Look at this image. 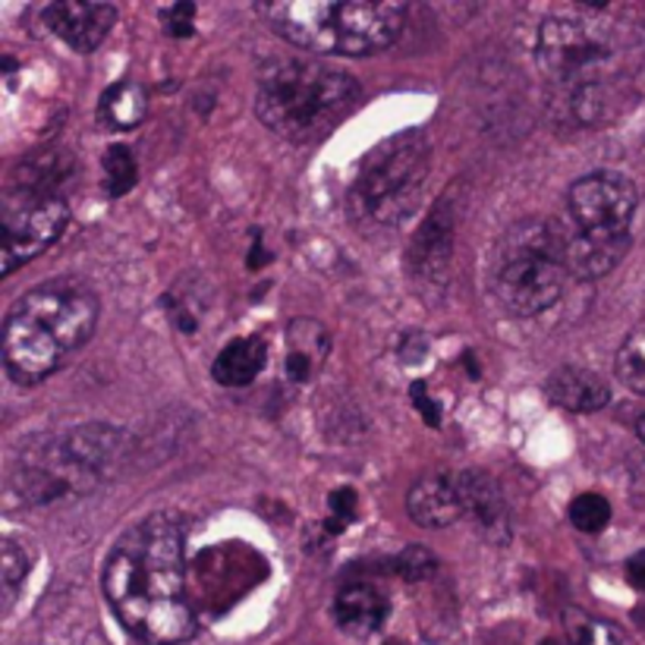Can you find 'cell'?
Returning a JSON list of instances; mask_svg holds the SVG:
<instances>
[{"label":"cell","mask_w":645,"mask_h":645,"mask_svg":"<svg viewBox=\"0 0 645 645\" xmlns=\"http://www.w3.org/2000/svg\"><path fill=\"white\" fill-rule=\"evenodd\" d=\"M70 167L61 151H44L32 161H22L7 183L0 205V233H3V274H13L25 262L39 258L54 246L70 224V205L63 199V183Z\"/></svg>","instance_id":"52a82bcc"},{"label":"cell","mask_w":645,"mask_h":645,"mask_svg":"<svg viewBox=\"0 0 645 645\" xmlns=\"http://www.w3.org/2000/svg\"><path fill=\"white\" fill-rule=\"evenodd\" d=\"M102 303L80 277H54L25 290L3 321V366L13 381L39 384L83 350Z\"/></svg>","instance_id":"7a4b0ae2"},{"label":"cell","mask_w":645,"mask_h":645,"mask_svg":"<svg viewBox=\"0 0 645 645\" xmlns=\"http://www.w3.org/2000/svg\"><path fill=\"white\" fill-rule=\"evenodd\" d=\"M0 563H3V599H7V604H13L20 585L29 577V551L22 548L20 541L3 539V544H0Z\"/></svg>","instance_id":"cb8c5ba5"},{"label":"cell","mask_w":645,"mask_h":645,"mask_svg":"<svg viewBox=\"0 0 645 645\" xmlns=\"http://www.w3.org/2000/svg\"><path fill=\"white\" fill-rule=\"evenodd\" d=\"M359 102L347 70L315 57H277L258 73L255 114L274 136L306 146L328 136Z\"/></svg>","instance_id":"3957f363"},{"label":"cell","mask_w":645,"mask_h":645,"mask_svg":"<svg viewBox=\"0 0 645 645\" xmlns=\"http://www.w3.org/2000/svg\"><path fill=\"white\" fill-rule=\"evenodd\" d=\"M611 57L607 42L592 32L585 22L570 17H554L541 22L539 63L548 80L567 85L570 92L585 83H595V66Z\"/></svg>","instance_id":"30bf717a"},{"label":"cell","mask_w":645,"mask_h":645,"mask_svg":"<svg viewBox=\"0 0 645 645\" xmlns=\"http://www.w3.org/2000/svg\"><path fill=\"white\" fill-rule=\"evenodd\" d=\"M388 595L372 583H347L334 599V621L350 636H372L388 621Z\"/></svg>","instance_id":"9a60e30c"},{"label":"cell","mask_w":645,"mask_h":645,"mask_svg":"<svg viewBox=\"0 0 645 645\" xmlns=\"http://www.w3.org/2000/svg\"><path fill=\"white\" fill-rule=\"evenodd\" d=\"M563 633L570 645H630L621 626L602 621L589 611H580V607L563 611Z\"/></svg>","instance_id":"ffe728a7"},{"label":"cell","mask_w":645,"mask_h":645,"mask_svg":"<svg viewBox=\"0 0 645 645\" xmlns=\"http://www.w3.org/2000/svg\"><path fill=\"white\" fill-rule=\"evenodd\" d=\"M567 277L558 221H522L504 233L491 265V293L507 313L520 318L548 313L563 296Z\"/></svg>","instance_id":"9c48e42d"},{"label":"cell","mask_w":645,"mask_h":645,"mask_svg":"<svg viewBox=\"0 0 645 645\" xmlns=\"http://www.w3.org/2000/svg\"><path fill=\"white\" fill-rule=\"evenodd\" d=\"M148 92L136 80H120L107 88L98 102V124L107 129H133L146 120Z\"/></svg>","instance_id":"d6986e66"},{"label":"cell","mask_w":645,"mask_h":645,"mask_svg":"<svg viewBox=\"0 0 645 645\" xmlns=\"http://www.w3.org/2000/svg\"><path fill=\"white\" fill-rule=\"evenodd\" d=\"M639 205L636 187L611 170L580 177L567 192L570 228H561L563 262L570 277L595 281L624 262L630 252V224Z\"/></svg>","instance_id":"8992f818"},{"label":"cell","mask_w":645,"mask_h":645,"mask_svg":"<svg viewBox=\"0 0 645 645\" xmlns=\"http://www.w3.org/2000/svg\"><path fill=\"white\" fill-rule=\"evenodd\" d=\"M432 170V142L422 129H406L378 142L356 170L350 218L362 228H396L419 209Z\"/></svg>","instance_id":"ba28073f"},{"label":"cell","mask_w":645,"mask_h":645,"mask_svg":"<svg viewBox=\"0 0 645 645\" xmlns=\"http://www.w3.org/2000/svg\"><path fill=\"white\" fill-rule=\"evenodd\" d=\"M384 645H403V643H396V639H388V643H384Z\"/></svg>","instance_id":"4dcf8cb0"},{"label":"cell","mask_w":645,"mask_h":645,"mask_svg":"<svg viewBox=\"0 0 645 645\" xmlns=\"http://www.w3.org/2000/svg\"><path fill=\"white\" fill-rule=\"evenodd\" d=\"M626 583L633 585L636 592H645V548L626 561Z\"/></svg>","instance_id":"f1b7e54d"},{"label":"cell","mask_w":645,"mask_h":645,"mask_svg":"<svg viewBox=\"0 0 645 645\" xmlns=\"http://www.w3.org/2000/svg\"><path fill=\"white\" fill-rule=\"evenodd\" d=\"M356 504H359V498H356L353 488H334L331 495H328V510H331V529L334 532H340L347 522L353 520L356 517Z\"/></svg>","instance_id":"484cf974"},{"label":"cell","mask_w":645,"mask_h":645,"mask_svg":"<svg viewBox=\"0 0 645 645\" xmlns=\"http://www.w3.org/2000/svg\"><path fill=\"white\" fill-rule=\"evenodd\" d=\"M331 353V334L313 318H296L287 331V378L306 384L318 376L325 359Z\"/></svg>","instance_id":"2e32d148"},{"label":"cell","mask_w":645,"mask_h":645,"mask_svg":"<svg viewBox=\"0 0 645 645\" xmlns=\"http://www.w3.org/2000/svg\"><path fill=\"white\" fill-rule=\"evenodd\" d=\"M406 510L419 526H429V529H444V526L457 522L463 517L457 476L435 473V476H422L419 482H413V488L406 495Z\"/></svg>","instance_id":"5bb4252c"},{"label":"cell","mask_w":645,"mask_h":645,"mask_svg":"<svg viewBox=\"0 0 645 645\" xmlns=\"http://www.w3.org/2000/svg\"><path fill=\"white\" fill-rule=\"evenodd\" d=\"M548 396L570 413H599L607 406L611 391L604 378L595 372L580 369V366H563L548 378Z\"/></svg>","instance_id":"e0dca14e"},{"label":"cell","mask_w":645,"mask_h":645,"mask_svg":"<svg viewBox=\"0 0 645 645\" xmlns=\"http://www.w3.org/2000/svg\"><path fill=\"white\" fill-rule=\"evenodd\" d=\"M105 189L110 199H120L126 195L129 189L136 187V180H139V165H136V158H133V151L126 146H110L105 151Z\"/></svg>","instance_id":"44dd1931"},{"label":"cell","mask_w":645,"mask_h":645,"mask_svg":"<svg viewBox=\"0 0 645 645\" xmlns=\"http://www.w3.org/2000/svg\"><path fill=\"white\" fill-rule=\"evenodd\" d=\"M570 522L580 529V532H602L604 526L611 522V504L604 495H595V491H585L580 498H573L570 504Z\"/></svg>","instance_id":"603a6c76"},{"label":"cell","mask_w":645,"mask_h":645,"mask_svg":"<svg viewBox=\"0 0 645 645\" xmlns=\"http://www.w3.org/2000/svg\"><path fill=\"white\" fill-rule=\"evenodd\" d=\"M413 403H416V410L422 413V419L432 425V429H437L441 425V410H437V403L429 396V391H425V384L422 381H416L413 384Z\"/></svg>","instance_id":"83f0119b"},{"label":"cell","mask_w":645,"mask_h":645,"mask_svg":"<svg viewBox=\"0 0 645 645\" xmlns=\"http://www.w3.org/2000/svg\"><path fill=\"white\" fill-rule=\"evenodd\" d=\"M161 20H165L167 32L170 35H177V39H183V35H192V25H195V7L192 3H177V7H170L161 13Z\"/></svg>","instance_id":"4316f807"},{"label":"cell","mask_w":645,"mask_h":645,"mask_svg":"<svg viewBox=\"0 0 645 645\" xmlns=\"http://www.w3.org/2000/svg\"><path fill=\"white\" fill-rule=\"evenodd\" d=\"M47 29L61 35L80 54H92L105 42L107 32L117 22V10L110 3H80V0H57L44 10Z\"/></svg>","instance_id":"7c38bea8"},{"label":"cell","mask_w":645,"mask_h":645,"mask_svg":"<svg viewBox=\"0 0 645 645\" xmlns=\"http://www.w3.org/2000/svg\"><path fill=\"white\" fill-rule=\"evenodd\" d=\"M617 376L626 388L636 394H645V325L630 334L617 353Z\"/></svg>","instance_id":"7402d4cb"},{"label":"cell","mask_w":645,"mask_h":645,"mask_svg":"<svg viewBox=\"0 0 645 645\" xmlns=\"http://www.w3.org/2000/svg\"><path fill=\"white\" fill-rule=\"evenodd\" d=\"M636 435H639V441L645 444V416H639V422H636Z\"/></svg>","instance_id":"f546056e"},{"label":"cell","mask_w":645,"mask_h":645,"mask_svg":"<svg viewBox=\"0 0 645 645\" xmlns=\"http://www.w3.org/2000/svg\"><path fill=\"white\" fill-rule=\"evenodd\" d=\"M459 498H463V517H469L476 532L491 544H507L514 536V520H510V507L500 495L498 482L488 473L479 469H466L459 473Z\"/></svg>","instance_id":"8fae6325"},{"label":"cell","mask_w":645,"mask_h":645,"mask_svg":"<svg viewBox=\"0 0 645 645\" xmlns=\"http://www.w3.org/2000/svg\"><path fill=\"white\" fill-rule=\"evenodd\" d=\"M102 585L129 636L146 645L189 643L199 630L187 599V526L173 514H151L107 554Z\"/></svg>","instance_id":"6da1fadb"},{"label":"cell","mask_w":645,"mask_h":645,"mask_svg":"<svg viewBox=\"0 0 645 645\" xmlns=\"http://www.w3.org/2000/svg\"><path fill=\"white\" fill-rule=\"evenodd\" d=\"M451 255H454V214H451L447 199H441L413 236L406 262H410L413 277L422 284H444Z\"/></svg>","instance_id":"4fadbf2b"},{"label":"cell","mask_w":645,"mask_h":645,"mask_svg":"<svg viewBox=\"0 0 645 645\" xmlns=\"http://www.w3.org/2000/svg\"><path fill=\"white\" fill-rule=\"evenodd\" d=\"M394 570L403 577V580L419 583V580H425V577L435 570V554H432V551H425V548H406L403 554H396Z\"/></svg>","instance_id":"d4e9b609"},{"label":"cell","mask_w":645,"mask_h":645,"mask_svg":"<svg viewBox=\"0 0 645 645\" xmlns=\"http://www.w3.org/2000/svg\"><path fill=\"white\" fill-rule=\"evenodd\" d=\"M255 10L281 39L318 57L378 54L406 22V3L394 0H274Z\"/></svg>","instance_id":"277c9868"},{"label":"cell","mask_w":645,"mask_h":645,"mask_svg":"<svg viewBox=\"0 0 645 645\" xmlns=\"http://www.w3.org/2000/svg\"><path fill=\"white\" fill-rule=\"evenodd\" d=\"M129 437L114 425H80L32 437L13 463L10 488L29 504L88 495L117 476Z\"/></svg>","instance_id":"5b68a950"},{"label":"cell","mask_w":645,"mask_h":645,"mask_svg":"<svg viewBox=\"0 0 645 645\" xmlns=\"http://www.w3.org/2000/svg\"><path fill=\"white\" fill-rule=\"evenodd\" d=\"M541 645H558V643H554V639H544V643H541Z\"/></svg>","instance_id":"1f68e13d"},{"label":"cell","mask_w":645,"mask_h":645,"mask_svg":"<svg viewBox=\"0 0 645 645\" xmlns=\"http://www.w3.org/2000/svg\"><path fill=\"white\" fill-rule=\"evenodd\" d=\"M265 362H268V347L258 337H236L218 353L211 376L224 388H246L262 376Z\"/></svg>","instance_id":"ac0fdd59"}]
</instances>
